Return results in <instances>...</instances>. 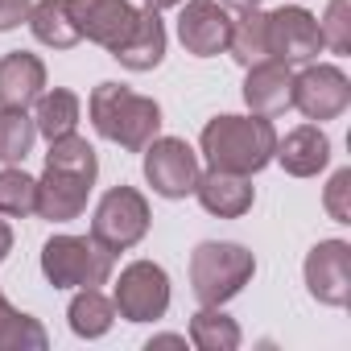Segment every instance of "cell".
Returning <instances> with one entry per match:
<instances>
[{"instance_id":"6da1fadb","label":"cell","mask_w":351,"mask_h":351,"mask_svg":"<svg viewBox=\"0 0 351 351\" xmlns=\"http://www.w3.org/2000/svg\"><path fill=\"white\" fill-rule=\"evenodd\" d=\"M203 157L211 169L228 173H256L273 161L277 153V128L269 116H215L203 128Z\"/></svg>"},{"instance_id":"7a4b0ae2","label":"cell","mask_w":351,"mask_h":351,"mask_svg":"<svg viewBox=\"0 0 351 351\" xmlns=\"http://www.w3.org/2000/svg\"><path fill=\"white\" fill-rule=\"evenodd\" d=\"M87 112H91L95 132L104 141L128 149V153H141L161 132V108H157V99L128 91L124 83H99L91 91V99H87Z\"/></svg>"},{"instance_id":"3957f363","label":"cell","mask_w":351,"mask_h":351,"mask_svg":"<svg viewBox=\"0 0 351 351\" xmlns=\"http://www.w3.org/2000/svg\"><path fill=\"white\" fill-rule=\"evenodd\" d=\"M116 252L95 236H54L42 248V273L54 289H99L108 285Z\"/></svg>"},{"instance_id":"277c9868","label":"cell","mask_w":351,"mask_h":351,"mask_svg":"<svg viewBox=\"0 0 351 351\" xmlns=\"http://www.w3.org/2000/svg\"><path fill=\"white\" fill-rule=\"evenodd\" d=\"M256 273V256L244 244L228 240H207L191 252V285L203 306H223L232 302Z\"/></svg>"},{"instance_id":"5b68a950","label":"cell","mask_w":351,"mask_h":351,"mask_svg":"<svg viewBox=\"0 0 351 351\" xmlns=\"http://www.w3.org/2000/svg\"><path fill=\"white\" fill-rule=\"evenodd\" d=\"M145 232H149V203H145L141 191L116 186V191H108V195L99 199L95 219H91V236H95L104 248L124 252V248H132L136 240H145Z\"/></svg>"},{"instance_id":"8992f818","label":"cell","mask_w":351,"mask_h":351,"mask_svg":"<svg viewBox=\"0 0 351 351\" xmlns=\"http://www.w3.org/2000/svg\"><path fill=\"white\" fill-rule=\"evenodd\" d=\"M145 178L161 199H186L199 182V153L178 136H153L145 149Z\"/></svg>"},{"instance_id":"52a82bcc","label":"cell","mask_w":351,"mask_h":351,"mask_svg":"<svg viewBox=\"0 0 351 351\" xmlns=\"http://www.w3.org/2000/svg\"><path fill=\"white\" fill-rule=\"evenodd\" d=\"M112 306L128 322H153V318H161L169 310V277H165V269L153 265V261H132L120 273L116 289H112Z\"/></svg>"},{"instance_id":"ba28073f","label":"cell","mask_w":351,"mask_h":351,"mask_svg":"<svg viewBox=\"0 0 351 351\" xmlns=\"http://www.w3.org/2000/svg\"><path fill=\"white\" fill-rule=\"evenodd\" d=\"M306 289L322 306L351 302V244L347 240H318L306 256Z\"/></svg>"},{"instance_id":"9c48e42d","label":"cell","mask_w":351,"mask_h":351,"mask_svg":"<svg viewBox=\"0 0 351 351\" xmlns=\"http://www.w3.org/2000/svg\"><path fill=\"white\" fill-rule=\"evenodd\" d=\"M351 104V83L339 66H306L293 75V108L306 120H335Z\"/></svg>"},{"instance_id":"30bf717a","label":"cell","mask_w":351,"mask_h":351,"mask_svg":"<svg viewBox=\"0 0 351 351\" xmlns=\"http://www.w3.org/2000/svg\"><path fill=\"white\" fill-rule=\"evenodd\" d=\"M318 50H322V29L314 13H306L302 5L269 13V54L277 62H310L318 58Z\"/></svg>"},{"instance_id":"8fae6325","label":"cell","mask_w":351,"mask_h":351,"mask_svg":"<svg viewBox=\"0 0 351 351\" xmlns=\"http://www.w3.org/2000/svg\"><path fill=\"white\" fill-rule=\"evenodd\" d=\"M232 17L219 0H182V17H178V38L186 54L195 58H215L228 50Z\"/></svg>"},{"instance_id":"7c38bea8","label":"cell","mask_w":351,"mask_h":351,"mask_svg":"<svg viewBox=\"0 0 351 351\" xmlns=\"http://www.w3.org/2000/svg\"><path fill=\"white\" fill-rule=\"evenodd\" d=\"M66 13H71L79 38H87L104 50H116L136 21V9L128 0H66Z\"/></svg>"},{"instance_id":"4fadbf2b","label":"cell","mask_w":351,"mask_h":351,"mask_svg":"<svg viewBox=\"0 0 351 351\" xmlns=\"http://www.w3.org/2000/svg\"><path fill=\"white\" fill-rule=\"evenodd\" d=\"M91 182H95V178H87V173L46 165V173L38 178V215H42V219H50V223L79 219V215H83V207H87Z\"/></svg>"},{"instance_id":"5bb4252c","label":"cell","mask_w":351,"mask_h":351,"mask_svg":"<svg viewBox=\"0 0 351 351\" xmlns=\"http://www.w3.org/2000/svg\"><path fill=\"white\" fill-rule=\"evenodd\" d=\"M195 195L203 203V211L219 215V219H240L252 211V182H248V173H228V169H207L199 173V182H195Z\"/></svg>"},{"instance_id":"9a60e30c","label":"cell","mask_w":351,"mask_h":351,"mask_svg":"<svg viewBox=\"0 0 351 351\" xmlns=\"http://www.w3.org/2000/svg\"><path fill=\"white\" fill-rule=\"evenodd\" d=\"M244 104H248L256 116H277V112L293 108V75H289V62L269 58V62L248 66Z\"/></svg>"},{"instance_id":"2e32d148","label":"cell","mask_w":351,"mask_h":351,"mask_svg":"<svg viewBox=\"0 0 351 351\" xmlns=\"http://www.w3.org/2000/svg\"><path fill=\"white\" fill-rule=\"evenodd\" d=\"M120 66L128 71H153L161 58H165V25L153 9H136V21L132 29L124 34V42L116 50H108Z\"/></svg>"},{"instance_id":"e0dca14e","label":"cell","mask_w":351,"mask_h":351,"mask_svg":"<svg viewBox=\"0 0 351 351\" xmlns=\"http://www.w3.org/2000/svg\"><path fill=\"white\" fill-rule=\"evenodd\" d=\"M46 91V66L29 50H13L0 58V108H29Z\"/></svg>"},{"instance_id":"ac0fdd59","label":"cell","mask_w":351,"mask_h":351,"mask_svg":"<svg viewBox=\"0 0 351 351\" xmlns=\"http://www.w3.org/2000/svg\"><path fill=\"white\" fill-rule=\"evenodd\" d=\"M273 157L281 161L285 173H293V178H314V173L330 161V141H326V132L318 124H302L285 141H277Z\"/></svg>"},{"instance_id":"d6986e66","label":"cell","mask_w":351,"mask_h":351,"mask_svg":"<svg viewBox=\"0 0 351 351\" xmlns=\"http://www.w3.org/2000/svg\"><path fill=\"white\" fill-rule=\"evenodd\" d=\"M228 54L248 71L256 62H269V13L261 9H244L236 21H232V34H228Z\"/></svg>"},{"instance_id":"ffe728a7","label":"cell","mask_w":351,"mask_h":351,"mask_svg":"<svg viewBox=\"0 0 351 351\" xmlns=\"http://www.w3.org/2000/svg\"><path fill=\"white\" fill-rule=\"evenodd\" d=\"M29 29L42 46H54V50H71L79 42V29L66 13V0H38V5H29Z\"/></svg>"},{"instance_id":"44dd1931","label":"cell","mask_w":351,"mask_h":351,"mask_svg":"<svg viewBox=\"0 0 351 351\" xmlns=\"http://www.w3.org/2000/svg\"><path fill=\"white\" fill-rule=\"evenodd\" d=\"M34 124L46 141H58V136H71L79 128V95L75 91H42L38 95V112H34Z\"/></svg>"},{"instance_id":"7402d4cb","label":"cell","mask_w":351,"mask_h":351,"mask_svg":"<svg viewBox=\"0 0 351 351\" xmlns=\"http://www.w3.org/2000/svg\"><path fill=\"white\" fill-rule=\"evenodd\" d=\"M50 335L38 318L21 314L9 306V298L0 293V351H46Z\"/></svg>"},{"instance_id":"603a6c76","label":"cell","mask_w":351,"mask_h":351,"mask_svg":"<svg viewBox=\"0 0 351 351\" xmlns=\"http://www.w3.org/2000/svg\"><path fill=\"white\" fill-rule=\"evenodd\" d=\"M66 318H71V330H75L79 339H99V335L112 330L116 306H112V298H104L99 289H79L75 302H71V310H66Z\"/></svg>"},{"instance_id":"cb8c5ba5","label":"cell","mask_w":351,"mask_h":351,"mask_svg":"<svg viewBox=\"0 0 351 351\" xmlns=\"http://www.w3.org/2000/svg\"><path fill=\"white\" fill-rule=\"evenodd\" d=\"M34 141H38V124L25 108H0V161L21 165L34 153Z\"/></svg>"},{"instance_id":"d4e9b609","label":"cell","mask_w":351,"mask_h":351,"mask_svg":"<svg viewBox=\"0 0 351 351\" xmlns=\"http://www.w3.org/2000/svg\"><path fill=\"white\" fill-rule=\"evenodd\" d=\"M191 343L199 351H236L240 347V326L219 306H203L191 318Z\"/></svg>"},{"instance_id":"484cf974","label":"cell","mask_w":351,"mask_h":351,"mask_svg":"<svg viewBox=\"0 0 351 351\" xmlns=\"http://www.w3.org/2000/svg\"><path fill=\"white\" fill-rule=\"evenodd\" d=\"M0 215H9V219L38 215V178H29L17 165L0 169Z\"/></svg>"},{"instance_id":"4316f807","label":"cell","mask_w":351,"mask_h":351,"mask_svg":"<svg viewBox=\"0 0 351 351\" xmlns=\"http://www.w3.org/2000/svg\"><path fill=\"white\" fill-rule=\"evenodd\" d=\"M318 29H322V46H330L335 54H347L351 50V0H330Z\"/></svg>"},{"instance_id":"83f0119b","label":"cell","mask_w":351,"mask_h":351,"mask_svg":"<svg viewBox=\"0 0 351 351\" xmlns=\"http://www.w3.org/2000/svg\"><path fill=\"white\" fill-rule=\"evenodd\" d=\"M326 215L335 223H351V169H339L335 178L326 182Z\"/></svg>"},{"instance_id":"f1b7e54d","label":"cell","mask_w":351,"mask_h":351,"mask_svg":"<svg viewBox=\"0 0 351 351\" xmlns=\"http://www.w3.org/2000/svg\"><path fill=\"white\" fill-rule=\"evenodd\" d=\"M25 17H29V0H0V34L17 29Z\"/></svg>"},{"instance_id":"f546056e","label":"cell","mask_w":351,"mask_h":351,"mask_svg":"<svg viewBox=\"0 0 351 351\" xmlns=\"http://www.w3.org/2000/svg\"><path fill=\"white\" fill-rule=\"evenodd\" d=\"M149 347H186V339L182 335H153Z\"/></svg>"},{"instance_id":"4dcf8cb0","label":"cell","mask_w":351,"mask_h":351,"mask_svg":"<svg viewBox=\"0 0 351 351\" xmlns=\"http://www.w3.org/2000/svg\"><path fill=\"white\" fill-rule=\"evenodd\" d=\"M9 248H13V232H9V223L0 219V261L9 256Z\"/></svg>"},{"instance_id":"1f68e13d","label":"cell","mask_w":351,"mask_h":351,"mask_svg":"<svg viewBox=\"0 0 351 351\" xmlns=\"http://www.w3.org/2000/svg\"><path fill=\"white\" fill-rule=\"evenodd\" d=\"M219 5H223V9H240V13H244V9H261V0H219Z\"/></svg>"},{"instance_id":"d6a6232c","label":"cell","mask_w":351,"mask_h":351,"mask_svg":"<svg viewBox=\"0 0 351 351\" xmlns=\"http://www.w3.org/2000/svg\"><path fill=\"white\" fill-rule=\"evenodd\" d=\"M173 5H182V0H145V9L161 13V9H173Z\"/></svg>"}]
</instances>
